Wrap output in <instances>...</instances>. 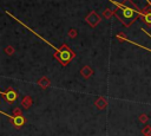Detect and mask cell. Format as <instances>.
I'll return each mask as SVG.
<instances>
[{"instance_id":"obj_4","label":"cell","mask_w":151,"mask_h":136,"mask_svg":"<svg viewBox=\"0 0 151 136\" xmlns=\"http://www.w3.org/2000/svg\"><path fill=\"white\" fill-rule=\"evenodd\" d=\"M14 122H15V124H17V125H21V124L24 123V119H22L21 117H17V118L14 119Z\"/></svg>"},{"instance_id":"obj_3","label":"cell","mask_w":151,"mask_h":136,"mask_svg":"<svg viewBox=\"0 0 151 136\" xmlns=\"http://www.w3.org/2000/svg\"><path fill=\"white\" fill-rule=\"evenodd\" d=\"M144 19H145V21H146L147 24H151V12H150V13H146V14L144 15Z\"/></svg>"},{"instance_id":"obj_1","label":"cell","mask_w":151,"mask_h":136,"mask_svg":"<svg viewBox=\"0 0 151 136\" xmlns=\"http://www.w3.org/2000/svg\"><path fill=\"white\" fill-rule=\"evenodd\" d=\"M123 17H124L125 19H129V20L134 19V17H136V11L132 9V8H130V7H124V9H123Z\"/></svg>"},{"instance_id":"obj_5","label":"cell","mask_w":151,"mask_h":136,"mask_svg":"<svg viewBox=\"0 0 151 136\" xmlns=\"http://www.w3.org/2000/svg\"><path fill=\"white\" fill-rule=\"evenodd\" d=\"M150 12H151V11H150Z\"/></svg>"},{"instance_id":"obj_2","label":"cell","mask_w":151,"mask_h":136,"mask_svg":"<svg viewBox=\"0 0 151 136\" xmlns=\"http://www.w3.org/2000/svg\"><path fill=\"white\" fill-rule=\"evenodd\" d=\"M6 97H7V99L8 101H14L15 99V97H17V95H15V92H13V91H8L7 93H6Z\"/></svg>"}]
</instances>
